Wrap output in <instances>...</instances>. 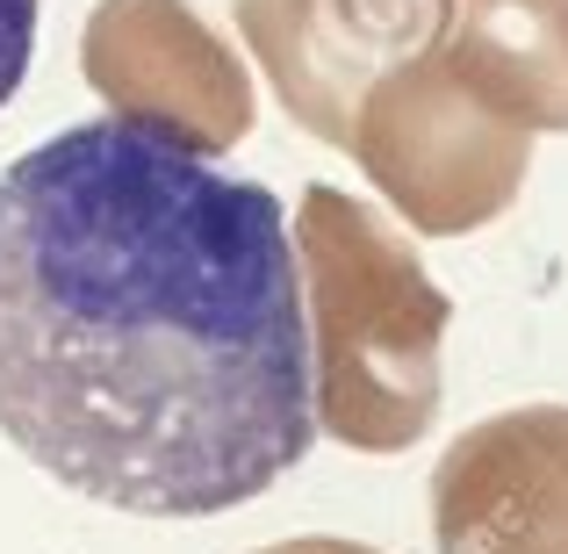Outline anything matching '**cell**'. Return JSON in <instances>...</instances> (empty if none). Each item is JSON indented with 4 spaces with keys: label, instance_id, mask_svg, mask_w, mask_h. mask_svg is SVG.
Segmentation results:
<instances>
[{
    "label": "cell",
    "instance_id": "cell-1",
    "mask_svg": "<svg viewBox=\"0 0 568 554\" xmlns=\"http://www.w3.org/2000/svg\"><path fill=\"white\" fill-rule=\"evenodd\" d=\"M0 432L109 512L266 497L317 440L288 209L123 115L0 167Z\"/></svg>",
    "mask_w": 568,
    "mask_h": 554
},
{
    "label": "cell",
    "instance_id": "cell-2",
    "mask_svg": "<svg viewBox=\"0 0 568 554\" xmlns=\"http://www.w3.org/2000/svg\"><path fill=\"white\" fill-rule=\"evenodd\" d=\"M310 332V411L353 454H403L439 417V346L454 303L367 202L310 188L295 209Z\"/></svg>",
    "mask_w": 568,
    "mask_h": 554
},
{
    "label": "cell",
    "instance_id": "cell-3",
    "mask_svg": "<svg viewBox=\"0 0 568 554\" xmlns=\"http://www.w3.org/2000/svg\"><path fill=\"white\" fill-rule=\"evenodd\" d=\"M346 152L388 194V209L410 216V231L460 238L497 223L518 202L532 173V130L483 109L425 43L417 58H403L396 72L367 87Z\"/></svg>",
    "mask_w": 568,
    "mask_h": 554
},
{
    "label": "cell",
    "instance_id": "cell-4",
    "mask_svg": "<svg viewBox=\"0 0 568 554\" xmlns=\"http://www.w3.org/2000/svg\"><path fill=\"white\" fill-rule=\"evenodd\" d=\"M80 58L123 123L159 130L194 159L231 152L252 130L245 66L187 0H101Z\"/></svg>",
    "mask_w": 568,
    "mask_h": 554
},
{
    "label": "cell",
    "instance_id": "cell-5",
    "mask_svg": "<svg viewBox=\"0 0 568 554\" xmlns=\"http://www.w3.org/2000/svg\"><path fill=\"white\" fill-rule=\"evenodd\" d=\"M237 29L281 109L346 152L367 87L432 43L439 0H237Z\"/></svg>",
    "mask_w": 568,
    "mask_h": 554
},
{
    "label": "cell",
    "instance_id": "cell-6",
    "mask_svg": "<svg viewBox=\"0 0 568 554\" xmlns=\"http://www.w3.org/2000/svg\"><path fill=\"white\" fill-rule=\"evenodd\" d=\"M439 554H568V403L468 425L432 469Z\"/></svg>",
    "mask_w": 568,
    "mask_h": 554
},
{
    "label": "cell",
    "instance_id": "cell-7",
    "mask_svg": "<svg viewBox=\"0 0 568 554\" xmlns=\"http://www.w3.org/2000/svg\"><path fill=\"white\" fill-rule=\"evenodd\" d=\"M432 51L483 109L568 130V0H439Z\"/></svg>",
    "mask_w": 568,
    "mask_h": 554
},
{
    "label": "cell",
    "instance_id": "cell-8",
    "mask_svg": "<svg viewBox=\"0 0 568 554\" xmlns=\"http://www.w3.org/2000/svg\"><path fill=\"white\" fill-rule=\"evenodd\" d=\"M29 51H37V0H0V109L22 87Z\"/></svg>",
    "mask_w": 568,
    "mask_h": 554
},
{
    "label": "cell",
    "instance_id": "cell-9",
    "mask_svg": "<svg viewBox=\"0 0 568 554\" xmlns=\"http://www.w3.org/2000/svg\"><path fill=\"white\" fill-rule=\"evenodd\" d=\"M266 554H382V547H353V541H288V547H266Z\"/></svg>",
    "mask_w": 568,
    "mask_h": 554
}]
</instances>
